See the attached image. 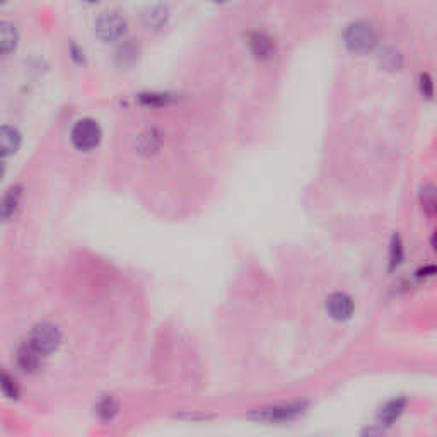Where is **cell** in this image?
<instances>
[{"label": "cell", "instance_id": "1", "mask_svg": "<svg viewBox=\"0 0 437 437\" xmlns=\"http://www.w3.org/2000/svg\"><path fill=\"white\" fill-rule=\"evenodd\" d=\"M343 41L352 53L365 55L374 50L376 43H378V35L371 24L364 21H356L347 26L345 33H343Z\"/></svg>", "mask_w": 437, "mask_h": 437}, {"label": "cell", "instance_id": "2", "mask_svg": "<svg viewBox=\"0 0 437 437\" xmlns=\"http://www.w3.org/2000/svg\"><path fill=\"white\" fill-rule=\"evenodd\" d=\"M101 137H103V132H101L98 122L91 118H82L79 122L74 125L72 133H70V140H72L74 147L79 149V151H92L99 145Z\"/></svg>", "mask_w": 437, "mask_h": 437}, {"label": "cell", "instance_id": "3", "mask_svg": "<svg viewBox=\"0 0 437 437\" xmlns=\"http://www.w3.org/2000/svg\"><path fill=\"white\" fill-rule=\"evenodd\" d=\"M126 28H129L126 19L118 13H103L94 22V33L103 43H113V41L122 40L125 36Z\"/></svg>", "mask_w": 437, "mask_h": 437}, {"label": "cell", "instance_id": "4", "mask_svg": "<svg viewBox=\"0 0 437 437\" xmlns=\"http://www.w3.org/2000/svg\"><path fill=\"white\" fill-rule=\"evenodd\" d=\"M62 342V333L55 324L51 323H40L31 330L28 343H31L38 352L47 356V354L55 352Z\"/></svg>", "mask_w": 437, "mask_h": 437}, {"label": "cell", "instance_id": "5", "mask_svg": "<svg viewBox=\"0 0 437 437\" xmlns=\"http://www.w3.org/2000/svg\"><path fill=\"white\" fill-rule=\"evenodd\" d=\"M304 405L302 403H292V405H280V406H272V409H263L260 412H256L255 417L256 420L263 422H289L292 418H296L299 413H302Z\"/></svg>", "mask_w": 437, "mask_h": 437}, {"label": "cell", "instance_id": "6", "mask_svg": "<svg viewBox=\"0 0 437 437\" xmlns=\"http://www.w3.org/2000/svg\"><path fill=\"white\" fill-rule=\"evenodd\" d=\"M328 315L338 321H345L352 316L354 313V301L352 297L343 292H335L327 299Z\"/></svg>", "mask_w": 437, "mask_h": 437}, {"label": "cell", "instance_id": "7", "mask_svg": "<svg viewBox=\"0 0 437 437\" xmlns=\"http://www.w3.org/2000/svg\"><path fill=\"white\" fill-rule=\"evenodd\" d=\"M41 356H43V354L38 352L31 343H26V345H22L21 349L17 350V356H16L17 365H19L24 372L33 374V372H36L40 369Z\"/></svg>", "mask_w": 437, "mask_h": 437}, {"label": "cell", "instance_id": "8", "mask_svg": "<svg viewBox=\"0 0 437 437\" xmlns=\"http://www.w3.org/2000/svg\"><path fill=\"white\" fill-rule=\"evenodd\" d=\"M0 142H2V152L3 158H9L17 152L21 145V133L17 132V129L9 125L2 126V132H0Z\"/></svg>", "mask_w": 437, "mask_h": 437}, {"label": "cell", "instance_id": "9", "mask_svg": "<svg viewBox=\"0 0 437 437\" xmlns=\"http://www.w3.org/2000/svg\"><path fill=\"white\" fill-rule=\"evenodd\" d=\"M405 406H406L405 398L391 399V402H388L386 405H384L383 409H381V412H379V415H378V420L381 422V424L391 425L395 420H398L399 415H402L403 412H405Z\"/></svg>", "mask_w": 437, "mask_h": 437}, {"label": "cell", "instance_id": "10", "mask_svg": "<svg viewBox=\"0 0 437 437\" xmlns=\"http://www.w3.org/2000/svg\"><path fill=\"white\" fill-rule=\"evenodd\" d=\"M17 41H19L17 29L10 22H3L2 29H0V48H2L3 57H9L16 50Z\"/></svg>", "mask_w": 437, "mask_h": 437}, {"label": "cell", "instance_id": "11", "mask_svg": "<svg viewBox=\"0 0 437 437\" xmlns=\"http://www.w3.org/2000/svg\"><path fill=\"white\" fill-rule=\"evenodd\" d=\"M160 144H163V137L156 129L145 130L144 133L139 135V142H137V147L144 154H152V152L159 151Z\"/></svg>", "mask_w": 437, "mask_h": 437}, {"label": "cell", "instance_id": "12", "mask_svg": "<svg viewBox=\"0 0 437 437\" xmlns=\"http://www.w3.org/2000/svg\"><path fill=\"white\" fill-rule=\"evenodd\" d=\"M249 44H252V50L255 53V57L258 58H267L270 57L272 51H274V41L268 38L263 33H255L249 40Z\"/></svg>", "mask_w": 437, "mask_h": 437}, {"label": "cell", "instance_id": "13", "mask_svg": "<svg viewBox=\"0 0 437 437\" xmlns=\"http://www.w3.org/2000/svg\"><path fill=\"white\" fill-rule=\"evenodd\" d=\"M21 200V186H13L9 192L6 193L2 200V217L3 220H9L16 212L17 205H19Z\"/></svg>", "mask_w": 437, "mask_h": 437}, {"label": "cell", "instance_id": "14", "mask_svg": "<svg viewBox=\"0 0 437 437\" xmlns=\"http://www.w3.org/2000/svg\"><path fill=\"white\" fill-rule=\"evenodd\" d=\"M420 201H422V208H424L429 215L436 214L437 212V186L434 185L425 186L420 193Z\"/></svg>", "mask_w": 437, "mask_h": 437}, {"label": "cell", "instance_id": "15", "mask_svg": "<svg viewBox=\"0 0 437 437\" xmlns=\"http://www.w3.org/2000/svg\"><path fill=\"white\" fill-rule=\"evenodd\" d=\"M117 412H118V403L113 397L103 398L98 403V413L103 420H111V418L117 415Z\"/></svg>", "mask_w": 437, "mask_h": 437}, {"label": "cell", "instance_id": "16", "mask_svg": "<svg viewBox=\"0 0 437 437\" xmlns=\"http://www.w3.org/2000/svg\"><path fill=\"white\" fill-rule=\"evenodd\" d=\"M403 258H405V252H403L402 239H399V236H393L390 246V267L397 268Z\"/></svg>", "mask_w": 437, "mask_h": 437}, {"label": "cell", "instance_id": "17", "mask_svg": "<svg viewBox=\"0 0 437 437\" xmlns=\"http://www.w3.org/2000/svg\"><path fill=\"white\" fill-rule=\"evenodd\" d=\"M166 9H163V7H154V9H151V13L145 14V22H147L149 28H160V26L166 22Z\"/></svg>", "mask_w": 437, "mask_h": 437}, {"label": "cell", "instance_id": "18", "mask_svg": "<svg viewBox=\"0 0 437 437\" xmlns=\"http://www.w3.org/2000/svg\"><path fill=\"white\" fill-rule=\"evenodd\" d=\"M167 101H170V96L167 94H142L140 96V103L144 104V106H163V104H166Z\"/></svg>", "mask_w": 437, "mask_h": 437}, {"label": "cell", "instance_id": "19", "mask_svg": "<svg viewBox=\"0 0 437 437\" xmlns=\"http://www.w3.org/2000/svg\"><path fill=\"white\" fill-rule=\"evenodd\" d=\"M2 391L7 398H17V395H19V388H17L16 381L7 374L2 376Z\"/></svg>", "mask_w": 437, "mask_h": 437}, {"label": "cell", "instance_id": "20", "mask_svg": "<svg viewBox=\"0 0 437 437\" xmlns=\"http://www.w3.org/2000/svg\"><path fill=\"white\" fill-rule=\"evenodd\" d=\"M420 92L425 98H432V94H434V82H432L429 74H422L420 76Z\"/></svg>", "mask_w": 437, "mask_h": 437}, {"label": "cell", "instance_id": "21", "mask_svg": "<svg viewBox=\"0 0 437 437\" xmlns=\"http://www.w3.org/2000/svg\"><path fill=\"white\" fill-rule=\"evenodd\" d=\"M432 246H434V249L437 252V229H436L434 236H432Z\"/></svg>", "mask_w": 437, "mask_h": 437}, {"label": "cell", "instance_id": "22", "mask_svg": "<svg viewBox=\"0 0 437 437\" xmlns=\"http://www.w3.org/2000/svg\"><path fill=\"white\" fill-rule=\"evenodd\" d=\"M82 2H85V3H98V2H101V0H82Z\"/></svg>", "mask_w": 437, "mask_h": 437}, {"label": "cell", "instance_id": "23", "mask_svg": "<svg viewBox=\"0 0 437 437\" xmlns=\"http://www.w3.org/2000/svg\"><path fill=\"white\" fill-rule=\"evenodd\" d=\"M212 2H227V0H212Z\"/></svg>", "mask_w": 437, "mask_h": 437}, {"label": "cell", "instance_id": "24", "mask_svg": "<svg viewBox=\"0 0 437 437\" xmlns=\"http://www.w3.org/2000/svg\"><path fill=\"white\" fill-rule=\"evenodd\" d=\"M3 2H6V0H3Z\"/></svg>", "mask_w": 437, "mask_h": 437}]
</instances>
